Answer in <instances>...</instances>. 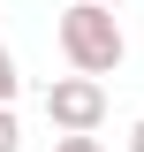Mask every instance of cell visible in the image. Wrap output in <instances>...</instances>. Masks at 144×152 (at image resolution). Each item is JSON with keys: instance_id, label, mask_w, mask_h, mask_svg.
I'll return each mask as SVG.
<instances>
[{"instance_id": "1", "label": "cell", "mask_w": 144, "mask_h": 152, "mask_svg": "<svg viewBox=\"0 0 144 152\" xmlns=\"http://www.w3.org/2000/svg\"><path fill=\"white\" fill-rule=\"evenodd\" d=\"M53 46L68 61V76H114L129 61V38H121V15L99 8V0H68L53 15Z\"/></svg>"}, {"instance_id": "2", "label": "cell", "mask_w": 144, "mask_h": 152, "mask_svg": "<svg viewBox=\"0 0 144 152\" xmlns=\"http://www.w3.org/2000/svg\"><path fill=\"white\" fill-rule=\"evenodd\" d=\"M46 122H53L61 137H91L106 122V84H99V76H53V84H46Z\"/></svg>"}, {"instance_id": "3", "label": "cell", "mask_w": 144, "mask_h": 152, "mask_svg": "<svg viewBox=\"0 0 144 152\" xmlns=\"http://www.w3.org/2000/svg\"><path fill=\"white\" fill-rule=\"evenodd\" d=\"M15 91H23V69H15V53L0 46V107H15Z\"/></svg>"}, {"instance_id": "4", "label": "cell", "mask_w": 144, "mask_h": 152, "mask_svg": "<svg viewBox=\"0 0 144 152\" xmlns=\"http://www.w3.org/2000/svg\"><path fill=\"white\" fill-rule=\"evenodd\" d=\"M0 152H23V122H15V107H0Z\"/></svg>"}, {"instance_id": "5", "label": "cell", "mask_w": 144, "mask_h": 152, "mask_svg": "<svg viewBox=\"0 0 144 152\" xmlns=\"http://www.w3.org/2000/svg\"><path fill=\"white\" fill-rule=\"evenodd\" d=\"M53 152H106V145H99V137H61Z\"/></svg>"}, {"instance_id": "6", "label": "cell", "mask_w": 144, "mask_h": 152, "mask_svg": "<svg viewBox=\"0 0 144 152\" xmlns=\"http://www.w3.org/2000/svg\"><path fill=\"white\" fill-rule=\"evenodd\" d=\"M129 152H144V122H129Z\"/></svg>"}, {"instance_id": "7", "label": "cell", "mask_w": 144, "mask_h": 152, "mask_svg": "<svg viewBox=\"0 0 144 152\" xmlns=\"http://www.w3.org/2000/svg\"><path fill=\"white\" fill-rule=\"evenodd\" d=\"M99 8H121V0H99Z\"/></svg>"}]
</instances>
